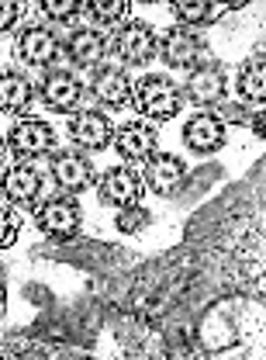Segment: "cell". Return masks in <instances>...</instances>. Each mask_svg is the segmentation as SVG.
I'll list each match as a JSON object with an SVG mask.
<instances>
[{
	"label": "cell",
	"instance_id": "1",
	"mask_svg": "<svg viewBox=\"0 0 266 360\" xmlns=\"http://www.w3.org/2000/svg\"><path fill=\"white\" fill-rule=\"evenodd\" d=\"M132 104L138 108V115L149 118V122H170L183 108V94H180V87L170 77L149 73L132 87Z\"/></svg>",
	"mask_w": 266,
	"mask_h": 360
},
{
	"label": "cell",
	"instance_id": "2",
	"mask_svg": "<svg viewBox=\"0 0 266 360\" xmlns=\"http://www.w3.org/2000/svg\"><path fill=\"white\" fill-rule=\"evenodd\" d=\"M59 146H55V129L45 122V118H35V115H25L11 125L7 132V153L21 163H35L42 156H52Z\"/></svg>",
	"mask_w": 266,
	"mask_h": 360
},
{
	"label": "cell",
	"instance_id": "3",
	"mask_svg": "<svg viewBox=\"0 0 266 360\" xmlns=\"http://www.w3.org/2000/svg\"><path fill=\"white\" fill-rule=\"evenodd\" d=\"M183 101H190L194 108L201 111H215L222 101H228V77H225V66L215 59H204L197 66H190L187 80H183Z\"/></svg>",
	"mask_w": 266,
	"mask_h": 360
},
{
	"label": "cell",
	"instance_id": "4",
	"mask_svg": "<svg viewBox=\"0 0 266 360\" xmlns=\"http://www.w3.org/2000/svg\"><path fill=\"white\" fill-rule=\"evenodd\" d=\"M48 177H52L59 194L77 198L97 184V170H93V163L84 149H55L48 156Z\"/></svg>",
	"mask_w": 266,
	"mask_h": 360
},
{
	"label": "cell",
	"instance_id": "5",
	"mask_svg": "<svg viewBox=\"0 0 266 360\" xmlns=\"http://www.w3.org/2000/svg\"><path fill=\"white\" fill-rule=\"evenodd\" d=\"M84 97H87V87H84V80L73 70H59V66L45 70L42 84H39V101L52 115H66L69 118L73 111L84 108Z\"/></svg>",
	"mask_w": 266,
	"mask_h": 360
},
{
	"label": "cell",
	"instance_id": "6",
	"mask_svg": "<svg viewBox=\"0 0 266 360\" xmlns=\"http://www.w3.org/2000/svg\"><path fill=\"white\" fill-rule=\"evenodd\" d=\"M80 222H84L80 219V205L69 194H52V198L39 201V208H35V225L42 229L52 243L77 239L80 236Z\"/></svg>",
	"mask_w": 266,
	"mask_h": 360
},
{
	"label": "cell",
	"instance_id": "7",
	"mask_svg": "<svg viewBox=\"0 0 266 360\" xmlns=\"http://www.w3.org/2000/svg\"><path fill=\"white\" fill-rule=\"evenodd\" d=\"M156 49H159V35L152 32V25L145 21H121L111 35V52L128 63V66H145L156 59Z\"/></svg>",
	"mask_w": 266,
	"mask_h": 360
},
{
	"label": "cell",
	"instance_id": "8",
	"mask_svg": "<svg viewBox=\"0 0 266 360\" xmlns=\"http://www.w3.org/2000/svg\"><path fill=\"white\" fill-rule=\"evenodd\" d=\"M14 52L25 66L35 70H52L62 56V39L48 28V25H25L14 39Z\"/></svg>",
	"mask_w": 266,
	"mask_h": 360
},
{
	"label": "cell",
	"instance_id": "9",
	"mask_svg": "<svg viewBox=\"0 0 266 360\" xmlns=\"http://www.w3.org/2000/svg\"><path fill=\"white\" fill-rule=\"evenodd\" d=\"M97 198L100 205L107 208H132V205H142V194H145V184L135 174L128 163L121 167H107L100 177H97Z\"/></svg>",
	"mask_w": 266,
	"mask_h": 360
},
{
	"label": "cell",
	"instance_id": "10",
	"mask_svg": "<svg viewBox=\"0 0 266 360\" xmlns=\"http://www.w3.org/2000/svg\"><path fill=\"white\" fill-rule=\"evenodd\" d=\"M156 56H159L166 66H173V70H190V66L211 59V56H208V42H204L197 32H187V28H180V25L177 28H166V32L159 35Z\"/></svg>",
	"mask_w": 266,
	"mask_h": 360
},
{
	"label": "cell",
	"instance_id": "11",
	"mask_svg": "<svg viewBox=\"0 0 266 360\" xmlns=\"http://www.w3.org/2000/svg\"><path fill=\"white\" fill-rule=\"evenodd\" d=\"M107 52H111V39H107L100 28H93V25H80V28H73V32L62 39V56H66L73 66H80V70L104 66Z\"/></svg>",
	"mask_w": 266,
	"mask_h": 360
},
{
	"label": "cell",
	"instance_id": "12",
	"mask_svg": "<svg viewBox=\"0 0 266 360\" xmlns=\"http://www.w3.org/2000/svg\"><path fill=\"white\" fill-rule=\"evenodd\" d=\"M66 132H69V139H73L77 149L97 153V149H107V146H111L114 125H111V118H107L104 111H97V108H80V111L69 115Z\"/></svg>",
	"mask_w": 266,
	"mask_h": 360
},
{
	"label": "cell",
	"instance_id": "13",
	"mask_svg": "<svg viewBox=\"0 0 266 360\" xmlns=\"http://www.w3.org/2000/svg\"><path fill=\"white\" fill-rule=\"evenodd\" d=\"M132 80L125 70H114V66H97L93 77H90V97L107 108V111H121L132 104Z\"/></svg>",
	"mask_w": 266,
	"mask_h": 360
},
{
	"label": "cell",
	"instance_id": "14",
	"mask_svg": "<svg viewBox=\"0 0 266 360\" xmlns=\"http://www.w3.org/2000/svg\"><path fill=\"white\" fill-rule=\"evenodd\" d=\"M142 177H145V187L159 198H170L177 194L187 180V163L180 156H170V153H152L145 163H142Z\"/></svg>",
	"mask_w": 266,
	"mask_h": 360
},
{
	"label": "cell",
	"instance_id": "15",
	"mask_svg": "<svg viewBox=\"0 0 266 360\" xmlns=\"http://www.w3.org/2000/svg\"><path fill=\"white\" fill-rule=\"evenodd\" d=\"M42 174L32 163H11L7 170H0V194L7 205H35L42 198Z\"/></svg>",
	"mask_w": 266,
	"mask_h": 360
},
{
	"label": "cell",
	"instance_id": "16",
	"mask_svg": "<svg viewBox=\"0 0 266 360\" xmlns=\"http://www.w3.org/2000/svg\"><path fill=\"white\" fill-rule=\"evenodd\" d=\"M228 142V125L215 111H197L183 122V146L190 153H218Z\"/></svg>",
	"mask_w": 266,
	"mask_h": 360
},
{
	"label": "cell",
	"instance_id": "17",
	"mask_svg": "<svg viewBox=\"0 0 266 360\" xmlns=\"http://www.w3.org/2000/svg\"><path fill=\"white\" fill-rule=\"evenodd\" d=\"M156 139H159L156 129L138 118V122L121 125V129L114 132V139H111V146H114V153H118L125 163H145V160L156 153Z\"/></svg>",
	"mask_w": 266,
	"mask_h": 360
},
{
	"label": "cell",
	"instance_id": "18",
	"mask_svg": "<svg viewBox=\"0 0 266 360\" xmlns=\"http://www.w3.org/2000/svg\"><path fill=\"white\" fill-rule=\"evenodd\" d=\"M39 101V87L21 70H0V111L25 118L32 104Z\"/></svg>",
	"mask_w": 266,
	"mask_h": 360
},
{
	"label": "cell",
	"instance_id": "19",
	"mask_svg": "<svg viewBox=\"0 0 266 360\" xmlns=\"http://www.w3.org/2000/svg\"><path fill=\"white\" fill-rule=\"evenodd\" d=\"M246 4H204V0H173L170 4V14L180 21V28L187 32H197V28H211L222 21L225 11H239Z\"/></svg>",
	"mask_w": 266,
	"mask_h": 360
},
{
	"label": "cell",
	"instance_id": "20",
	"mask_svg": "<svg viewBox=\"0 0 266 360\" xmlns=\"http://www.w3.org/2000/svg\"><path fill=\"white\" fill-rule=\"evenodd\" d=\"M266 97V56H263V45L242 63L239 70V101L242 104H263Z\"/></svg>",
	"mask_w": 266,
	"mask_h": 360
},
{
	"label": "cell",
	"instance_id": "21",
	"mask_svg": "<svg viewBox=\"0 0 266 360\" xmlns=\"http://www.w3.org/2000/svg\"><path fill=\"white\" fill-rule=\"evenodd\" d=\"M215 115L225 125H249L256 135H263V104H242V101H222L215 108Z\"/></svg>",
	"mask_w": 266,
	"mask_h": 360
},
{
	"label": "cell",
	"instance_id": "22",
	"mask_svg": "<svg viewBox=\"0 0 266 360\" xmlns=\"http://www.w3.org/2000/svg\"><path fill=\"white\" fill-rule=\"evenodd\" d=\"M84 14H90L97 25L114 28V25L128 21V18H125V14H128V4H125V0H90V4H84Z\"/></svg>",
	"mask_w": 266,
	"mask_h": 360
},
{
	"label": "cell",
	"instance_id": "23",
	"mask_svg": "<svg viewBox=\"0 0 266 360\" xmlns=\"http://www.w3.org/2000/svg\"><path fill=\"white\" fill-rule=\"evenodd\" d=\"M152 225V215L142 208V205H132V208H118V215H114V229L121 232V236H138L142 229H149Z\"/></svg>",
	"mask_w": 266,
	"mask_h": 360
},
{
	"label": "cell",
	"instance_id": "24",
	"mask_svg": "<svg viewBox=\"0 0 266 360\" xmlns=\"http://www.w3.org/2000/svg\"><path fill=\"white\" fill-rule=\"evenodd\" d=\"M39 11H42L52 25H66V21H73L77 14H84V4H80V0H42Z\"/></svg>",
	"mask_w": 266,
	"mask_h": 360
},
{
	"label": "cell",
	"instance_id": "25",
	"mask_svg": "<svg viewBox=\"0 0 266 360\" xmlns=\"http://www.w3.org/2000/svg\"><path fill=\"white\" fill-rule=\"evenodd\" d=\"M18 236H21V215H18L11 205H4V201H0V250L14 246V243H18Z\"/></svg>",
	"mask_w": 266,
	"mask_h": 360
},
{
	"label": "cell",
	"instance_id": "26",
	"mask_svg": "<svg viewBox=\"0 0 266 360\" xmlns=\"http://www.w3.org/2000/svg\"><path fill=\"white\" fill-rule=\"evenodd\" d=\"M18 21H21V4H14V0H0V35L14 32Z\"/></svg>",
	"mask_w": 266,
	"mask_h": 360
},
{
	"label": "cell",
	"instance_id": "27",
	"mask_svg": "<svg viewBox=\"0 0 266 360\" xmlns=\"http://www.w3.org/2000/svg\"><path fill=\"white\" fill-rule=\"evenodd\" d=\"M0 312H7V274L0 270Z\"/></svg>",
	"mask_w": 266,
	"mask_h": 360
},
{
	"label": "cell",
	"instance_id": "28",
	"mask_svg": "<svg viewBox=\"0 0 266 360\" xmlns=\"http://www.w3.org/2000/svg\"><path fill=\"white\" fill-rule=\"evenodd\" d=\"M4 153H7V139L0 135V160H4Z\"/></svg>",
	"mask_w": 266,
	"mask_h": 360
}]
</instances>
